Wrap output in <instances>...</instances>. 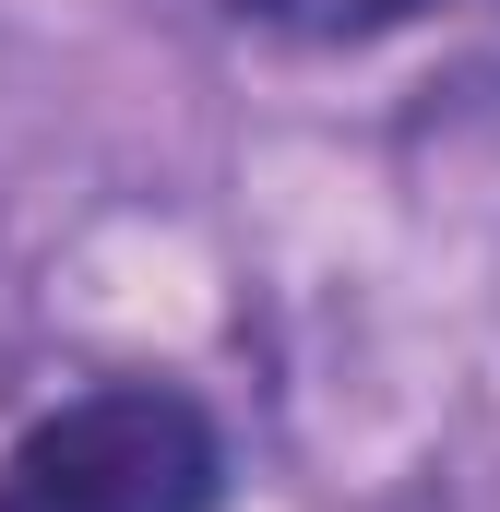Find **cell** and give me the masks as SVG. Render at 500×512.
Returning a JSON list of instances; mask_svg holds the SVG:
<instances>
[{"label":"cell","mask_w":500,"mask_h":512,"mask_svg":"<svg viewBox=\"0 0 500 512\" xmlns=\"http://www.w3.org/2000/svg\"><path fill=\"white\" fill-rule=\"evenodd\" d=\"M0 512H227V429L179 382H96L0 453Z\"/></svg>","instance_id":"cell-1"},{"label":"cell","mask_w":500,"mask_h":512,"mask_svg":"<svg viewBox=\"0 0 500 512\" xmlns=\"http://www.w3.org/2000/svg\"><path fill=\"white\" fill-rule=\"evenodd\" d=\"M250 24H274V36H310V48H370L393 24H417V12H441V0H227Z\"/></svg>","instance_id":"cell-2"}]
</instances>
